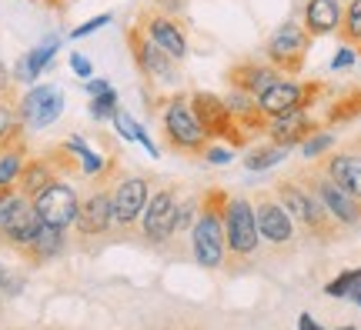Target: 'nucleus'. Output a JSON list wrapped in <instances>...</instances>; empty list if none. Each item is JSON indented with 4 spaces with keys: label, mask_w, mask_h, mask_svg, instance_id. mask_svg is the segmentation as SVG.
I'll return each instance as SVG.
<instances>
[{
    "label": "nucleus",
    "mask_w": 361,
    "mask_h": 330,
    "mask_svg": "<svg viewBox=\"0 0 361 330\" xmlns=\"http://www.w3.org/2000/svg\"><path fill=\"white\" fill-rule=\"evenodd\" d=\"M274 197L281 201V207L291 214L295 220V227H301L308 237H314L318 243H331L338 241V234H341V224H338L335 217L328 214L322 207V201L314 197V193L301 184V180L291 174V177H281L274 180Z\"/></svg>",
    "instance_id": "f257e3e1"
},
{
    "label": "nucleus",
    "mask_w": 361,
    "mask_h": 330,
    "mask_svg": "<svg viewBox=\"0 0 361 330\" xmlns=\"http://www.w3.org/2000/svg\"><path fill=\"white\" fill-rule=\"evenodd\" d=\"M228 193L221 187H207L201 193V207L191 224V247L194 260L204 270L224 267V210H228Z\"/></svg>",
    "instance_id": "f03ea898"
},
{
    "label": "nucleus",
    "mask_w": 361,
    "mask_h": 330,
    "mask_svg": "<svg viewBox=\"0 0 361 330\" xmlns=\"http://www.w3.org/2000/svg\"><path fill=\"white\" fill-rule=\"evenodd\" d=\"M147 107L161 117V137L168 144V151L174 153H188V157H204L207 144L201 124L194 120L191 101L188 94H171V97H161V101H147Z\"/></svg>",
    "instance_id": "7ed1b4c3"
},
{
    "label": "nucleus",
    "mask_w": 361,
    "mask_h": 330,
    "mask_svg": "<svg viewBox=\"0 0 361 330\" xmlns=\"http://www.w3.org/2000/svg\"><path fill=\"white\" fill-rule=\"evenodd\" d=\"M261 234L255 220V203L247 197H231L224 210V267L228 270H245L251 257L258 254Z\"/></svg>",
    "instance_id": "20e7f679"
},
{
    "label": "nucleus",
    "mask_w": 361,
    "mask_h": 330,
    "mask_svg": "<svg viewBox=\"0 0 361 330\" xmlns=\"http://www.w3.org/2000/svg\"><path fill=\"white\" fill-rule=\"evenodd\" d=\"M188 101H191L194 120L201 124V130H204V137L211 140V144H214V140H224L231 151H241V147L251 144V134L238 124L234 110L228 107V101H224L221 94L194 90V94H188Z\"/></svg>",
    "instance_id": "39448f33"
},
{
    "label": "nucleus",
    "mask_w": 361,
    "mask_h": 330,
    "mask_svg": "<svg viewBox=\"0 0 361 330\" xmlns=\"http://www.w3.org/2000/svg\"><path fill=\"white\" fill-rule=\"evenodd\" d=\"M124 37H128V51H130V61L137 67V74L144 77V84L154 90V87H178L180 80V64L174 57L157 47L154 40L144 34L137 24H130L124 30Z\"/></svg>",
    "instance_id": "423d86ee"
},
{
    "label": "nucleus",
    "mask_w": 361,
    "mask_h": 330,
    "mask_svg": "<svg viewBox=\"0 0 361 330\" xmlns=\"http://www.w3.org/2000/svg\"><path fill=\"white\" fill-rule=\"evenodd\" d=\"M324 80H298V77H278L268 90L258 94V107L264 110V117L291 114V110H311L314 103L328 94Z\"/></svg>",
    "instance_id": "0eeeda50"
},
{
    "label": "nucleus",
    "mask_w": 361,
    "mask_h": 330,
    "mask_svg": "<svg viewBox=\"0 0 361 330\" xmlns=\"http://www.w3.org/2000/svg\"><path fill=\"white\" fill-rule=\"evenodd\" d=\"M311 51V34L298 20H284L268 40H264V61L281 77H298L305 70Z\"/></svg>",
    "instance_id": "6e6552de"
},
{
    "label": "nucleus",
    "mask_w": 361,
    "mask_h": 330,
    "mask_svg": "<svg viewBox=\"0 0 361 330\" xmlns=\"http://www.w3.org/2000/svg\"><path fill=\"white\" fill-rule=\"evenodd\" d=\"M178 203L180 193L174 184H161L151 191L147 203H144V214H141V237L147 247H164L174 237V224H178Z\"/></svg>",
    "instance_id": "1a4fd4ad"
},
{
    "label": "nucleus",
    "mask_w": 361,
    "mask_h": 330,
    "mask_svg": "<svg viewBox=\"0 0 361 330\" xmlns=\"http://www.w3.org/2000/svg\"><path fill=\"white\" fill-rule=\"evenodd\" d=\"M295 177L301 180V184H305V187H308V191L314 193L318 201H322V207L331 217H335L341 227H358V224H361V203L355 201L351 193L341 191V187H338L331 177H324V174L314 164H311L308 170H298Z\"/></svg>",
    "instance_id": "9d476101"
},
{
    "label": "nucleus",
    "mask_w": 361,
    "mask_h": 330,
    "mask_svg": "<svg viewBox=\"0 0 361 330\" xmlns=\"http://www.w3.org/2000/svg\"><path fill=\"white\" fill-rule=\"evenodd\" d=\"M40 227H44V220L37 217L34 203L27 201V197L13 193V197H7V201L0 203V243L11 247L13 254H20L27 243L37 237Z\"/></svg>",
    "instance_id": "9b49d317"
},
{
    "label": "nucleus",
    "mask_w": 361,
    "mask_h": 330,
    "mask_svg": "<svg viewBox=\"0 0 361 330\" xmlns=\"http://www.w3.org/2000/svg\"><path fill=\"white\" fill-rule=\"evenodd\" d=\"M134 24L141 27L147 37L154 40L161 51L174 57V61H184L188 53H191V40H188V27H184V17H171V13L157 11V7H144L137 13V20Z\"/></svg>",
    "instance_id": "f8f14e48"
},
{
    "label": "nucleus",
    "mask_w": 361,
    "mask_h": 330,
    "mask_svg": "<svg viewBox=\"0 0 361 330\" xmlns=\"http://www.w3.org/2000/svg\"><path fill=\"white\" fill-rule=\"evenodd\" d=\"M311 164L318 167L324 177L335 180L345 193H351V197L361 203V134L358 137H351L348 144H341L338 151L331 147L324 157L311 160Z\"/></svg>",
    "instance_id": "ddd939ff"
},
{
    "label": "nucleus",
    "mask_w": 361,
    "mask_h": 330,
    "mask_svg": "<svg viewBox=\"0 0 361 330\" xmlns=\"http://www.w3.org/2000/svg\"><path fill=\"white\" fill-rule=\"evenodd\" d=\"M30 203H34L37 217L47 227L67 230V227H74V217H78V207H80V193L71 180H54V184H47L40 193H34Z\"/></svg>",
    "instance_id": "4468645a"
},
{
    "label": "nucleus",
    "mask_w": 361,
    "mask_h": 330,
    "mask_svg": "<svg viewBox=\"0 0 361 330\" xmlns=\"http://www.w3.org/2000/svg\"><path fill=\"white\" fill-rule=\"evenodd\" d=\"M111 227H114V187H107V180H101L87 197H80L74 230L80 241H94L111 234Z\"/></svg>",
    "instance_id": "2eb2a0df"
},
{
    "label": "nucleus",
    "mask_w": 361,
    "mask_h": 330,
    "mask_svg": "<svg viewBox=\"0 0 361 330\" xmlns=\"http://www.w3.org/2000/svg\"><path fill=\"white\" fill-rule=\"evenodd\" d=\"M255 220H258V234L261 241L271 243V247H284V250H291L298 241L295 234V220L291 214L281 207V201L274 197V191H261L255 193Z\"/></svg>",
    "instance_id": "dca6fc26"
},
{
    "label": "nucleus",
    "mask_w": 361,
    "mask_h": 330,
    "mask_svg": "<svg viewBox=\"0 0 361 330\" xmlns=\"http://www.w3.org/2000/svg\"><path fill=\"white\" fill-rule=\"evenodd\" d=\"M17 114H20L27 130L51 127L54 120L64 114V90L54 87V84H34V87L17 101Z\"/></svg>",
    "instance_id": "f3484780"
},
{
    "label": "nucleus",
    "mask_w": 361,
    "mask_h": 330,
    "mask_svg": "<svg viewBox=\"0 0 361 330\" xmlns=\"http://www.w3.org/2000/svg\"><path fill=\"white\" fill-rule=\"evenodd\" d=\"M147 197H151V180L147 177L128 174V177L117 180V187H114V227H121V230L137 227Z\"/></svg>",
    "instance_id": "a211bd4d"
},
{
    "label": "nucleus",
    "mask_w": 361,
    "mask_h": 330,
    "mask_svg": "<svg viewBox=\"0 0 361 330\" xmlns=\"http://www.w3.org/2000/svg\"><path fill=\"white\" fill-rule=\"evenodd\" d=\"M278 70L268 64V61H258V57H245L224 70V84L228 90H238V94H247V97H258L261 90H268L274 80H278Z\"/></svg>",
    "instance_id": "6ab92c4d"
},
{
    "label": "nucleus",
    "mask_w": 361,
    "mask_h": 330,
    "mask_svg": "<svg viewBox=\"0 0 361 330\" xmlns=\"http://www.w3.org/2000/svg\"><path fill=\"white\" fill-rule=\"evenodd\" d=\"M314 130H322V124L311 117V110H291V114H278L268 117V130L264 137L271 144H281V147H301V140H308Z\"/></svg>",
    "instance_id": "aec40b11"
},
{
    "label": "nucleus",
    "mask_w": 361,
    "mask_h": 330,
    "mask_svg": "<svg viewBox=\"0 0 361 330\" xmlns=\"http://www.w3.org/2000/svg\"><path fill=\"white\" fill-rule=\"evenodd\" d=\"M341 11H345V0H305L301 27L311 34V40L331 37L341 24Z\"/></svg>",
    "instance_id": "412c9836"
},
{
    "label": "nucleus",
    "mask_w": 361,
    "mask_h": 330,
    "mask_svg": "<svg viewBox=\"0 0 361 330\" xmlns=\"http://www.w3.org/2000/svg\"><path fill=\"white\" fill-rule=\"evenodd\" d=\"M57 47H61V37H57V34H51L47 40H40L34 51L20 53V61L13 64V80H20V84H34V80H37V77L51 67Z\"/></svg>",
    "instance_id": "4be33fe9"
},
{
    "label": "nucleus",
    "mask_w": 361,
    "mask_h": 330,
    "mask_svg": "<svg viewBox=\"0 0 361 330\" xmlns=\"http://www.w3.org/2000/svg\"><path fill=\"white\" fill-rule=\"evenodd\" d=\"M64 250H67V230L47 227V224H44V227L37 230V237L20 250V257L30 260V264H47V260H57Z\"/></svg>",
    "instance_id": "5701e85b"
},
{
    "label": "nucleus",
    "mask_w": 361,
    "mask_h": 330,
    "mask_svg": "<svg viewBox=\"0 0 361 330\" xmlns=\"http://www.w3.org/2000/svg\"><path fill=\"white\" fill-rule=\"evenodd\" d=\"M27 140V127L20 114H17V101H7L0 97V151H7L13 144Z\"/></svg>",
    "instance_id": "b1692460"
},
{
    "label": "nucleus",
    "mask_w": 361,
    "mask_h": 330,
    "mask_svg": "<svg viewBox=\"0 0 361 330\" xmlns=\"http://www.w3.org/2000/svg\"><path fill=\"white\" fill-rule=\"evenodd\" d=\"M358 117H361V87H348V90H341V97L328 107V114H324V127L351 124V120H358Z\"/></svg>",
    "instance_id": "393cba45"
},
{
    "label": "nucleus",
    "mask_w": 361,
    "mask_h": 330,
    "mask_svg": "<svg viewBox=\"0 0 361 330\" xmlns=\"http://www.w3.org/2000/svg\"><path fill=\"white\" fill-rule=\"evenodd\" d=\"M27 164V140L0 151V191H17V177Z\"/></svg>",
    "instance_id": "a878e982"
},
{
    "label": "nucleus",
    "mask_w": 361,
    "mask_h": 330,
    "mask_svg": "<svg viewBox=\"0 0 361 330\" xmlns=\"http://www.w3.org/2000/svg\"><path fill=\"white\" fill-rule=\"evenodd\" d=\"M335 34L345 47H351L355 53H361V0H345L341 24H338Z\"/></svg>",
    "instance_id": "bb28decb"
},
{
    "label": "nucleus",
    "mask_w": 361,
    "mask_h": 330,
    "mask_svg": "<svg viewBox=\"0 0 361 330\" xmlns=\"http://www.w3.org/2000/svg\"><path fill=\"white\" fill-rule=\"evenodd\" d=\"M288 157V147L281 144H261V147H251V153H245V167L247 170H268V167H278Z\"/></svg>",
    "instance_id": "cd10ccee"
},
{
    "label": "nucleus",
    "mask_w": 361,
    "mask_h": 330,
    "mask_svg": "<svg viewBox=\"0 0 361 330\" xmlns=\"http://www.w3.org/2000/svg\"><path fill=\"white\" fill-rule=\"evenodd\" d=\"M121 110V103H117V90H104V94H94L87 101V114L94 120H114V114Z\"/></svg>",
    "instance_id": "c85d7f7f"
},
{
    "label": "nucleus",
    "mask_w": 361,
    "mask_h": 330,
    "mask_svg": "<svg viewBox=\"0 0 361 330\" xmlns=\"http://www.w3.org/2000/svg\"><path fill=\"white\" fill-rule=\"evenodd\" d=\"M331 147H335V134H328V130H314L308 140H301L305 160H318V157H324Z\"/></svg>",
    "instance_id": "c756f323"
},
{
    "label": "nucleus",
    "mask_w": 361,
    "mask_h": 330,
    "mask_svg": "<svg viewBox=\"0 0 361 330\" xmlns=\"http://www.w3.org/2000/svg\"><path fill=\"white\" fill-rule=\"evenodd\" d=\"M197 207H201V197H188V201L178 203V224H174V234H184V230H191L194 217H197Z\"/></svg>",
    "instance_id": "7c9ffc66"
},
{
    "label": "nucleus",
    "mask_w": 361,
    "mask_h": 330,
    "mask_svg": "<svg viewBox=\"0 0 361 330\" xmlns=\"http://www.w3.org/2000/svg\"><path fill=\"white\" fill-rule=\"evenodd\" d=\"M358 280H361V270H345L341 277H335L328 287H324V293H328V297H348L351 287H355Z\"/></svg>",
    "instance_id": "2f4dec72"
},
{
    "label": "nucleus",
    "mask_w": 361,
    "mask_h": 330,
    "mask_svg": "<svg viewBox=\"0 0 361 330\" xmlns=\"http://www.w3.org/2000/svg\"><path fill=\"white\" fill-rule=\"evenodd\" d=\"M111 20H114V17H111V13H97V17H90L87 24L74 27V30H71V37H74V40L87 37V34H94V30H101V27H107V24H111Z\"/></svg>",
    "instance_id": "473e14b6"
},
{
    "label": "nucleus",
    "mask_w": 361,
    "mask_h": 330,
    "mask_svg": "<svg viewBox=\"0 0 361 330\" xmlns=\"http://www.w3.org/2000/svg\"><path fill=\"white\" fill-rule=\"evenodd\" d=\"M114 127H117V134L124 140H134V130H137V120L128 114V110H117L114 114Z\"/></svg>",
    "instance_id": "72a5a7b5"
},
{
    "label": "nucleus",
    "mask_w": 361,
    "mask_h": 330,
    "mask_svg": "<svg viewBox=\"0 0 361 330\" xmlns=\"http://www.w3.org/2000/svg\"><path fill=\"white\" fill-rule=\"evenodd\" d=\"M231 147H214V144H207V151H204V164H231Z\"/></svg>",
    "instance_id": "f704fd0d"
},
{
    "label": "nucleus",
    "mask_w": 361,
    "mask_h": 330,
    "mask_svg": "<svg viewBox=\"0 0 361 330\" xmlns=\"http://www.w3.org/2000/svg\"><path fill=\"white\" fill-rule=\"evenodd\" d=\"M71 70H74L80 80H90V74H94V64H90L84 53H71Z\"/></svg>",
    "instance_id": "c9c22d12"
},
{
    "label": "nucleus",
    "mask_w": 361,
    "mask_h": 330,
    "mask_svg": "<svg viewBox=\"0 0 361 330\" xmlns=\"http://www.w3.org/2000/svg\"><path fill=\"white\" fill-rule=\"evenodd\" d=\"M20 284H24V280H20V277H13L11 270H7V267L0 264V291H4V293H11V297H13V293H20Z\"/></svg>",
    "instance_id": "e433bc0d"
},
{
    "label": "nucleus",
    "mask_w": 361,
    "mask_h": 330,
    "mask_svg": "<svg viewBox=\"0 0 361 330\" xmlns=\"http://www.w3.org/2000/svg\"><path fill=\"white\" fill-rule=\"evenodd\" d=\"M151 7L171 13V17H180V13L188 11V0H151Z\"/></svg>",
    "instance_id": "4c0bfd02"
},
{
    "label": "nucleus",
    "mask_w": 361,
    "mask_h": 330,
    "mask_svg": "<svg viewBox=\"0 0 361 330\" xmlns=\"http://www.w3.org/2000/svg\"><path fill=\"white\" fill-rule=\"evenodd\" d=\"M351 64H355V51H351V47H341V51L335 53V61H331L335 70H345V67H351Z\"/></svg>",
    "instance_id": "58836bf2"
},
{
    "label": "nucleus",
    "mask_w": 361,
    "mask_h": 330,
    "mask_svg": "<svg viewBox=\"0 0 361 330\" xmlns=\"http://www.w3.org/2000/svg\"><path fill=\"white\" fill-rule=\"evenodd\" d=\"M11 84H13V74L7 70V64L0 61V97H7V94H11Z\"/></svg>",
    "instance_id": "ea45409f"
},
{
    "label": "nucleus",
    "mask_w": 361,
    "mask_h": 330,
    "mask_svg": "<svg viewBox=\"0 0 361 330\" xmlns=\"http://www.w3.org/2000/svg\"><path fill=\"white\" fill-rule=\"evenodd\" d=\"M84 87H87V94L94 97V94H104V90H111V84H107V80H101V77H90V80H84Z\"/></svg>",
    "instance_id": "a19ab883"
},
{
    "label": "nucleus",
    "mask_w": 361,
    "mask_h": 330,
    "mask_svg": "<svg viewBox=\"0 0 361 330\" xmlns=\"http://www.w3.org/2000/svg\"><path fill=\"white\" fill-rule=\"evenodd\" d=\"M298 330H324V327H318V324L311 320V314H301V317H298Z\"/></svg>",
    "instance_id": "79ce46f5"
},
{
    "label": "nucleus",
    "mask_w": 361,
    "mask_h": 330,
    "mask_svg": "<svg viewBox=\"0 0 361 330\" xmlns=\"http://www.w3.org/2000/svg\"><path fill=\"white\" fill-rule=\"evenodd\" d=\"M47 11H54V13H64L67 11V0H40Z\"/></svg>",
    "instance_id": "37998d69"
},
{
    "label": "nucleus",
    "mask_w": 361,
    "mask_h": 330,
    "mask_svg": "<svg viewBox=\"0 0 361 330\" xmlns=\"http://www.w3.org/2000/svg\"><path fill=\"white\" fill-rule=\"evenodd\" d=\"M351 300H355V304H361V280L358 284H355V287H351V293H348Z\"/></svg>",
    "instance_id": "c03bdc74"
},
{
    "label": "nucleus",
    "mask_w": 361,
    "mask_h": 330,
    "mask_svg": "<svg viewBox=\"0 0 361 330\" xmlns=\"http://www.w3.org/2000/svg\"><path fill=\"white\" fill-rule=\"evenodd\" d=\"M338 330H355V327H338Z\"/></svg>",
    "instance_id": "a18cd8bd"
}]
</instances>
